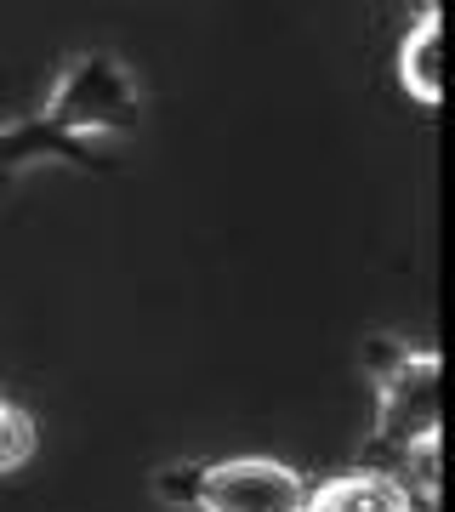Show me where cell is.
Returning a JSON list of instances; mask_svg holds the SVG:
<instances>
[{"mask_svg": "<svg viewBox=\"0 0 455 512\" xmlns=\"http://www.w3.org/2000/svg\"><path fill=\"white\" fill-rule=\"evenodd\" d=\"M370 370L382 382L376 404V439H370V467L359 473H399L404 461L438 444V353H410L399 342H376Z\"/></svg>", "mask_w": 455, "mask_h": 512, "instance_id": "obj_1", "label": "cell"}, {"mask_svg": "<svg viewBox=\"0 0 455 512\" xmlns=\"http://www.w3.org/2000/svg\"><path fill=\"white\" fill-rule=\"evenodd\" d=\"M46 120H52L57 131H69L74 143H86V137L137 131L143 103H137L131 74L120 69L109 52H86V57H74L69 69H63L52 103H46Z\"/></svg>", "mask_w": 455, "mask_h": 512, "instance_id": "obj_2", "label": "cell"}, {"mask_svg": "<svg viewBox=\"0 0 455 512\" xmlns=\"http://www.w3.org/2000/svg\"><path fill=\"white\" fill-rule=\"evenodd\" d=\"M308 484L262 456H239V461H211L194 473V501L200 512H308Z\"/></svg>", "mask_w": 455, "mask_h": 512, "instance_id": "obj_3", "label": "cell"}, {"mask_svg": "<svg viewBox=\"0 0 455 512\" xmlns=\"http://www.w3.org/2000/svg\"><path fill=\"white\" fill-rule=\"evenodd\" d=\"M399 80L416 103H444V18H438V6H427L421 23L404 35Z\"/></svg>", "mask_w": 455, "mask_h": 512, "instance_id": "obj_4", "label": "cell"}, {"mask_svg": "<svg viewBox=\"0 0 455 512\" xmlns=\"http://www.w3.org/2000/svg\"><path fill=\"white\" fill-rule=\"evenodd\" d=\"M427 501L393 484L387 473H347L336 484H325L319 495H308V512H421Z\"/></svg>", "mask_w": 455, "mask_h": 512, "instance_id": "obj_5", "label": "cell"}, {"mask_svg": "<svg viewBox=\"0 0 455 512\" xmlns=\"http://www.w3.org/2000/svg\"><path fill=\"white\" fill-rule=\"evenodd\" d=\"M29 450H35V427H29V416L12 410V404H0V473L23 467Z\"/></svg>", "mask_w": 455, "mask_h": 512, "instance_id": "obj_6", "label": "cell"}]
</instances>
